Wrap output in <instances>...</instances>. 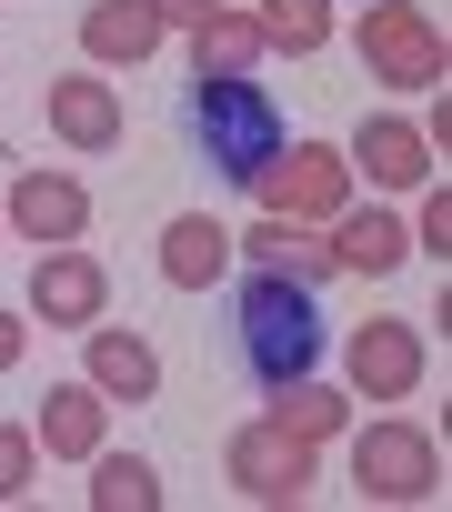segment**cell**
Masks as SVG:
<instances>
[{"label": "cell", "mask_w": 452, "mask_h": 512, "mask_svg": "<svg viewBox=\"0 0 452 512\" xmlns=\"http://www.w3.org/2000/svg\"><path fill=\"white\" fill-rule=\"evenodd\" d=\"M232 342H242V372L262 382V392H282V382H302L312 362H322V302H312V282H292V272H252L242 292H232Z\"/></svg>", "instance_id": "1"}, {"label": "cell", "mask_w": 452, "mask_h": 512, "mask_svg": "<svg viewBox=\"0 0 452 512\" xmlns=\"http://www.w3.org/2000/svg\"><path fill=\"white\" fill-rule=\"evenodd\" d=\"M181 121H191V141H201V161L221 171V181H262L272 161H282V111H272V91L252 81V71H201L191 81V101H181Z\"/></svg>", "instance_id": "2"}, {"label": "cell", "mask_w": 452, "mask_h": 512, "mask_svg": "<svg viewBox=\"0 0 452 512\" xmlns=\"http://www.w3.org/2000/svg\"><path fill=\"white\" fill-rule=\"evenodd\" d=\"M362 61H372V81H392V91H442V71H452L442 21L412 11V0H372V11H362Z\"/></svg>", "instance_id": "3"}, {"label": "cell", "mask_w": 452, "mask_h": 512, "mask_svg": "<svg viewBox=\"0 0 452 512\" xmlns=\"http://www.w3.org/2000/svg\"><path fill=\"white\" fill-rule=\"evenodd\" d=\"M352 482H362L372 502H432V492H442V442L412 432V422H372V432L352 442Z\"/></svg>", "instance_id": "4"}, {"label": "cell", "mask_w": 452, "mask_h": 512, "mask_svg": "<svg viewBox=\"0 0 452 512\" xmlns=\"http://www.w3.org/2000/svg\"><path fill=\"white\" fill-rule=\"evenodd\" d=\"M252 191H262V211H282V221H332V211L352 201V161H342L332 141H282V161H272Z\"/></svg>", "instance_id": "5"}, {"label": "cell", "mask_w": 452, "mask_h": 512, "mask_svg": "<svg viewBox=\"0 0 452 512\" xmlns=\"http://www.w3.org/2000/svg\"><path fill=\"white\" fill-rule=\"evenodd\" d=\"M221 472H232V492L242 502H302L322 472H312V442H292V432H272V422H242L232 442H221Z\"/></svg>", "instance_id": "6"}, {"label": "cell", "mask_w": 452, "mask_h": 512, "mask_svg": "<svg viewBox=\"0 0 452 512\" xmlns=\"http://www.w3.org/2000/svg\"><path fill=\"white\" fill-rule=\"evenodd\" d=\"M342 362H352V392H362V402H412L432 352H422V322L382 312V322H352V352H342Z\"/></svg>", "instance_id": "7"}, {"label": "cell", "mask_w": 452, "mask_h": 512, "mask_svg": "<svg viewBox=\"0 0 452 512\" xmlns=\"http://www.w3.org/2000/svg\"><path fill=\"white\" fill-rule=\"evenodd\" d=\"M0 221L61 251V241H81V231H91V191H81L71 171H21V181H11V201H0Z\"/></svg>", "instance_id": "8"}, {"label": "cell", "mask_w": 452, "mask_h": 512, "mask_svg": "<svg viewBox=\"0 0 452 512\" xmlns=\"http://www.w3.org/2000/svg\"><path fill=\"white\" fill-rule=\"evenodd\" d=\"M81 382H91L101 402H151V392H161V352H151L141 332H121V322H91V332H81Z\"/></svg>", "instance_id": "9"}, {"label": "cell", "mask_w": 452, "mask_h": 512, "mask_svg": "<svg viewBox=\"0 0 452 512\" xmlns=\"http://www.w3.org/2000/svg\"><path fill=\"white\" fill-rule=\"evenodd\" d=\"M31 312H41V322H71V332H91V322L111 312V272L91 262V251H71V241H61L51 262L31 272Z\"/></svg>", "instance_id": "10"}, {"label": "cell", "mask_w": 452, "mask_h": 512, "mask_svg": "<svg viewBox=\"0 0 452 512\" xmlns=\"http://www.w3.org/2000/svg\"><path fill=\"white\" fill-rule=\"evenodd\" d=\"M161 11H151V0H91V11H81V51L91 61H111V71H131V61H151L161 51Z\"/></svg>", "instance_id": "11"}, {"label": "cell", "mask_w": 452, "mask_h": 512, "mask_svg": "<svg viewBox=\"0 0 452 512\" xmlns=\"http://www.w3.org/2000/svg\"><path fill=\"white\" fill-rule=\"evenodd\" d=\"M342 161H352V171H372L382 191H422V181H432V141H422L412 121H362Z\"/></svg>", "instance_id": "12"}, {"label": "cell", "mask_w": 452, "mask_h": 512, "mask_svg": "<svg viewBox=\"0 0 452 512\" xmlns=\"http://www.w3.org/2000/svg\"><path fill=\"white\" fill-rule=\"evenodd\" d=\"M221 272H232V231L201 221V211H181V221L161 231V282H171V292H211Z\"/></svg>", "instance_id": "13"}, {"label": "cell", "mask_w": 452, "mask_h": 512, "mask_svg": "<svg viewBox=\"0 0 452 512\" xmlns=\"http://www.w3.org/2000/svg\"><path fill=\"white\" fill-rule=\"evenodd\" d=\"M101 432H111V412H101V392H91V382H51V392H41V432H31L41 452L91 462V452H101Z\"/></svg>", "instance_id": "14"}, {"label": "cell", "mask_w": 452, "mask_h": 512, "mask_svg": "<svg viewBox=\"0 0 452 512\" xmlns=\"http://www.w3.org/2000/svg\"><path fill=\"white\" fill-rule=\"evenodd\" d=\"M242 251H252V272H292V282H332V241H322L312 221H282V211H262Z\"/></svg>", "instance_id": "15"}, {"label": "cell", "mask_w": 452, "mask_h": 512, "mask_svg": "<svg viewBox=\"0 0 452 512\" xmlns=\"http://www.w3.org/2000/svg\"><path fill=\"white\" fill-rule=\"evenodd\" d=\"M402 251H412V231H402L392 211H342V221H332V272L382 282V272H402Z\"/></svg>", "instance_id": "16"}, {"label": "cell", "mask_w": 452, "mask_h": 512, "mask_svg": "<svg viewBox=\"0 0 452 512\" xmlns=\"http://www.w3.org/2000/svg\"><path fill=\"white\" fill-rule=\"evenodd\" d=\"M51 131L71 141V151H111L121 141V101H111V81H51Z\"/></svg>", "instance_id": "17"}, {"label": "cell", "mask_w": 452, "mask_h": 512, "mask_svg": "<svg viewBox=\"0 0 452 512\" xmlns=\"http://www.w3.org/2000/svg\"><path fill=\"white\" fill-rule=\"evenodd\" d=\"M272 432H292V442H312V452H322L332 432H352V392H322V382L302 372V382H282V392H272Z\"/></svg>", "instance_id": "18"}, {"label": "cell", "mask_w": 452, "mask_h": 512, "mask_svg": "<svg viewBox=\"0 0 452 512\" xmlns=\"http://www.w3.org/2000/svg\"><path fill=\"white\" fill-rule=\"evenodd\" d=\"M191 61H201V71H252V61H272V51H262V21L221 0V11L191 21Z\"/></svg>", "instance_id": "19"}, {"label": "cell", "mask_w": 452, "mask_h": 512, "mask_svg": "<svg viewBox=\"0 0 452 512\" xmlns=\"http://www.w3.org/2000/svg\"><path fill=\"white\" fill-rule=\"evenodd\" d=\"M91 512H161V472L141 452H91Z\"/></svg>", "instance_id": "20"}, {"label": "cell", "mask_w": 452, "mask_h": 512, "mask_svg": "<svg viewBox=\"0 0 452 512\" xmlns=\"http://www.w3.org/2000/svg\"><path fill=\"white\" fill-rule=\"evenodd\" d=\"M262 51H292V61H312L322 41H332V0H262Z\"/></svg>", "instance_id": "21"}, {"label": "cell", "mask_w": 452, "mask_h": 512, "mask_svg": "<svg viewBox=\"0 0 452 512\" xmlns=\"http://www.w3.org/2000/svg\"><path fill=\"white\" fill-rule=\"evenodd\" d=\"M31 462H41L31 422H0V502H31Z\"/></svg>", "instance_id": "22"}, {"label": "cell", "mask_w": 452, "mask_h": 512, "mask_svg": "<svg viewBox=\"0 0 452 512\" xmlns=\"http://www.w3.org/2000/svg\"><path fill=\"white\" fill-rule=\"evenodd\" d=\"M422 251H432V262H442V251H452V191L432 181V201H422V231H412Z\"/></svg>", "instance_id": "23"}, {"label": "cell", "mask_w": 452, "mask_h": 512, "mask_svg": "<svg viewBox=\"0 0 452 512\" xmlns=\"http://www.w3.org/2000/svg\"><path fill=\"white\" fill-rule=\"evenodd\" d=\"M21 352H31V322H21V312H0V372H11Z\"/></svg>", "instance_id": "24"}, {"label": "cell", "mask_w": 452, "mask_h": 512, "mask_svg": "<svg viewBox=\"0 0 452 512\" xmlns=\"http://www.w3.org/2000/svg\"><path fill=\"white\" fill-rule=\"evenodd\" d=\"M161 21H201V11H221V0H151Z\"/></svg>", "instance_id": "25"}, {"label": "cell", "mask_w": 452, "mask_h": 512, "mask_svg": "<svg viewBox=\"0 0 452 512\" xmlns=\"http://www.w3.org/2000/svg\"><path fill=\"white\" fill-rule=\"evenodd\" d=\"M0 161H11V141H0Z\"/></svg>", "instance_id": "26"}]
</instances>
